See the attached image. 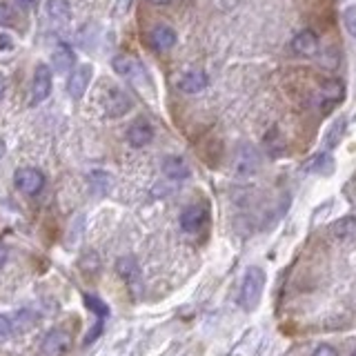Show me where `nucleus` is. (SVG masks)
<instances>
[{
    "label": "nucleus",
    "mask_w": 356,
    "mask_h": 356,
    "mask_svg": "<svg viewBox=\"0 0 356 356\" xmlns=\"http://www.w3.org/2000/svg\"><path fill=\"white\" fill-rule=\"evenodd\" d=\"M103 327H105V325H103V320H98V323H96V325L92 327V332H89V334L85 336V345H92V343L96 341V338H98V336H101V332H103Z\"/></svg>",
    "instance_id": "c85d7f7f"
},
{
    "label": "nucleus",
    "mask_w": 356,
    "mask_h": 356,
    "mask_svg": "<svg viewBox=\"0 0 356 356\" xmlns=\"http://www.w3.org/2000/svg\"><path fill=\"white\" fill-rule=\"evenodd\" d=\"M92 74H94V67L92 65H80L71 71V78L67 83V92L69 96L74 98V101H80V98L85 96L87 87H89V80H92Z\"/></svg>",
    "instance_id": "9b49d317"
},
{
    "label": "nucleus",
    "mask_w": 356,
    "mask_h": 356,
    "mask_svg": "<svg viewBox=\"0 0 356 356\" xmlns=\"http://www.w3.org/2000/svg\"><path fill=\"white\" fill-rule=\"evenodd\" d=\"M0 25H18V9L9 3H0Z\"/></svg>",
    "instance_id": "b1692460"
},
{
    "label": "nucleus",
    "mask_w": 356,
    "mask_h": 356,
    "mask_svg": "<svg viewBox=\"0 0 356 356\" xmlns=\"http://www.w3.org/2000/svg\"><path fill=\"white\" fill-rule=\"evenodd\" d=\"M350 356H356V350H354V352H352V354H350Z\"/></svg>",
    "instance_id": "c9c22d12"
},
{
    "label": "nucleus",
    "mask_w": 356,
    "mask_h": 356,
    "mask_svg": "<svg viewBox=\"0 0 356 356\" xmlns=\"http://www.w3.org/2000/svg\"><path fill=\"white\" fill-rule=\"evenodd\" d=\"M16 5L18 7H25V9H31L38 5V0H16Z\"/></svg>",
    "instance_id": "7c9ffc66"
},
{
    "label": "nucleus",
    "mask_w": 356,
    "mask_h": 356,
    "mask_svg": "<svg viewBox=\"0 0 356 356\" xmlns=\"http://www.w3.org/2000/svg\"><path fill=\"white\" fill-rule=\"evenodd\" d=\"M12 320H14V327L18 329V332H25V329H29L36 323V314L29 309H21V312H16V316Z\"/></svg>",
    "instance_id": "5701e85b"
},
{
    "label": "nucleus",
    "mask_w": 356,
    "mask_h": 356,
    "mask_svg": "<svg viewBox=\"0 0 356 356\" xmlns=\"http://www.w3.org/2000/svg\"><path fill=\"white\" fill-rule=\"evenodd\" d=\"M320 98H323V110H329L345 98V85L338 78H327L320 85Z\"/></svg>",
    "instance_id": "2eb2a0df"
},
{
    "label": "nucleus",
    "mask_w": 356,
    "mask_h": 356,
    "mask_svg": "<svg viewBox=\"0 0 356 356\" xmlns=\"http://www.w3.org/2000/svg\"><path fill=\"white\" fill-rule=\"evenodd\" d=\"M209 214H207V207L205 205H187V207L181 212V218H178V222H181V229L187 231V234H196L205 222H207Z\"/></svg>",
    "instance_id": "39448f33"
},
{
    "label": "nucleus",
    "mask_w": 356,
    "mask_h": 356,
    "mask_svg": "<svg viewBox=\"0 0 356 356\" xmlns=\"http://www.w3.org/2000/svg\"><path fill=\"white\" fill-rule=\"evenodd\" d=\"M14 332H16V327H14L12 316L0 314V341H7V338L12 336Z\"/></svg>",
    "instance_id": "bb28decb"
},
{
    "label": "nucleus",
    "mask_w": 356,
    "mask_h": 356,
    "mask_svg": "<svg viewBox=\"0 0 356 356\" xmlns=\"http://www.w3.org/2000/svg\"><path fill=\"white\" fill-rule=\"evenodd\" d=\"M312 356H341L338 354V350L334 345H329V343H320L314 352H312Z\"/></svg>",
    "instance_id": "cd10ccee"
},
{
    "label": "nucleus",
    "mask_w": 356,
    "mask_h": 356,
    "mask_svg": "<svg viewBox=\"0 0 356 356\" xmlns=\"http://www.w3.org/2000/svg\"><path fill=\"white\" fill-rule=\"evenodd\" d=\"M334 158L329 151H320V154H314L305 165H303V172H307V174H318V176H329L334 172Z\"/></svg>",
    "instance_id": "dca6fc26"
},
{
    "label": "nucleus",
    "mask_w": 356,
    "mask_h": 356,
    "mask_svg": "<svg viewBox=\"0 0 356 356\" xmlns=\"http://www.w3.org/2000/svg\"><path fill=\"white\" fill-rule=\"evenodd\" d=\"M345 127H347V120L343 118H336L332 125H329V129L325 131V138H323V147L329 151V149H334V147H338V142L343 140V136H345Z\"/></svg>",
    "instance_id": "aec40b11"
},
{
    "label": "nucleus",
    "mask_w": 356,
    "mask_h": 356,
    "mask_svg": "<svg viewBox=\"0 0 356 356\" xmlns=\"http://www.w3.org/2000/svg\"><path fill=\"white\" fill-rule=\"evenodd\" d=\"M5 151H7V147H5V142H3V140H0V158H3V156H5Z\"/></svg>",
    "instance_id": "f704fd0d"
},
{
    "label": "nucleus",
    "mask_w": 356,
    "mask_h": 356,
    "mask_svg": "<svg viewBox=\"0 0 356 356\" xmlns=\"http://www.w3.org/2000/svg\"><path fill=\"white\" fill-rule=\"evenodd\" d=\"M151 140H154V127H151V123L147 118H136L129 125L127 142L131 147L142 149V147H147Z\"/></svg>",
    "instance_id": "1a4fd4ad"
},
{
    "label": "nucleus",
    "mask_w": 356,
    "mask_h": 356,
    "mask_svg": "<svg viewBox=\"0 0 356 356\" xmlns=\"http://www.w3.org/2000/svg\"><path fill=\"white\" fill-rule=\"evenodd\" d=\"M147 3H151V5H158V7H163V5H169V3H172V0H147Z\"/></svg>",
    "instance_id": "72a5a7b5"
},
{
    "label": "nucleus",
    "mask_w": 356,
    "mask_h": 356,
    "mask_svg": "<svg viewBox=\"0 0 356 356\" xmlns=\"http://www.w3.org/2000/svg\"><path fill=\"white\" fill-rule=\"evenodd\" d=\"M112 67L118 76L127 78L129 83H140V80H145V69H142L140 62L134 58V56H127V53H118L114 60H112Z\"/></svg>",
    "instance_id": "20e7f679"
},
{
    "label": "nucleus",
    "mask_w": 356,
    "mask_h": 356,
    "mask_svg": "<svg viewBox=\"0 0 356 356\" xmlns=\"http://www.w3.org/2000/svg\"><path fill=\"white\" fill-rule=\"evenodd\" d=\"M40 350L44 356H67L71 350V334L62 327L49 329L42 338Z\"/></svg>",
    "instance_id": "7ed1b4c3"
},
{
    "label": "nucleus",
    "mask_w": 356,
    "mask_h": 356,
    "mask_svg": "<svg viewBox=\"0 0 356 356\" xmlns=\"http://www.w3.org/2000/svg\"><path fill=\"white\" fill-rule=\"evenodd\" d=\"M116 274H118L127 285L140 283V267L134 256H120L118 261H116Z\"/></svg>",
    "instance_id": "f3484780"
},
{
    "label": "nucleus",
    "mask_w": 356,
    "mask_h": 356,
    "mask_svg": "<svg viewBox=\"0 0 356 356\" xmlns=\"http://www.w3.org/2000/svg\"><path fill=\"white\" fill-rule=\"evenodd\" d=\"M16 187L27 196H38L44 190V174L36 167H21L14 174Z\"/></svg>",
    "instance_id": "f03ea898"
},
{
    "label": "nucleus",
    "mask_w": 356,
    "mask_h": 356,
    "mask_svg": "<svg viewBox=\"0 0 356 356\" xmlns=\"http://www.w3.org/2000/svg\"><path fill=\"white\" fill-rule=\"evenodd\" d=\"M265 279L267 274L263 272V267L258 265H249L245 274H243V281H240V292H238V305L240 309L245 312H254L258 307L263 296V290H265Z\"/></svg>",
    "instance_id": "f257e3e1"
},
{
    "label": "nucleus",
    "mask_w": 356,
    "mask_h": 356,
    "mask_svg": "<svg viewBox=\"0 0 356 356\" xmlns=\"http://www.w3.org/2000/svg\"><path fill=\"white\" fill-rule=\"evenodd\" d=\"M258 165H261V158H258L254 147L243 145L238 149V154L234 158V172L238 176H252V174H256Z\"/></svg>",
    "instance_id": "f8f14e48"
},
{
    "label": "nucleus",
    "mask_w": 356,
    "mask_h": 356,
    "mask_svg": "<svg viewBox=\"0 0 356 356\" xmlns=\"http://www.w3.org/2000/svg\"><path fill=\"white\" fill-rule=\"evenodd\" d=\"M74 51L67 44H58L56 49H53V69L58 71V74H69L71 67H74Z\"/></svg>",
    "instance_id": "6ab92c4d"
},
{
    "label": "nucleus",
    "mask_w": 356,
    "mask_h": 356,
    "mask_svg": "<svg viewBox=\"0 0 356 356\" xmlns=\"http://www.w3.org/2000/svg\"><path fill=\"white\" fill-rule=\"evenodd\" d=\"M5 89H7V83H5V78L0 76V101H3V96H5Z\"/></svg>",
    "instance_id": "473e14b6"
},
{
    "label": "nucleus",
    "mask_w": 356,
    "mask_h": 356,
    "mask_svg": "<svg viewBox=\"0 0 356 356\" xmlns=\"http://www.w3.org/2000/svg\"><path fill=\"white\" fill-rule=\"evenodd\" d=\"M44 12H47L53 23H67L71 18V5L69 0H47Z\"/></svg>",
    "instance_id": "412c9836"
},
{
    "label": "nucleus",
    "mask_w": 356,
    "mask_h": 356,
    "mask_svg": "<svg viewBox=\"0 0 356 356\" xmlns=\"http://www.w3.org/2000/svg\"><path fill=\"white\" fill-rule=\"evenodd\" d=\"M103 105H105V112H107V116H112V118H120V116H125L129 110H131V98L123 92V89H118V87H112L110 92L105 94V101H103Z\"/></svg>",
    "instance_id": "0eeeda50"
},
{
    "label": "nucleus",
    "mask_w": 356,
    "mask_h": 356,
    "mask_svg": "<svg viewBox=\"0 0 356 356\" xmlns=\"http://www.w3.org/2000/svg\"><path fill=\"white\" fill-rule=\"evenodd\" d=\"M332 236L341 243H350V240H356V216H343L336 222H332Z\"/></svg>",
    "instance_id": "a211bd4d"
},
{
    "label": "nucleus",
    "mask_w": 356,
    "mask_h": 356,
    "mask_svg": "<svg viewBox=\"0 0 356 356\" xmlns=\"http://www.w3.org/2000/svg\"><path fill=\"white\" fill-rule=\"evenodd\" d=\"M9 49H14V40H12V36L0 34V51H9Z\"/></svg>",
    "instance_id": "c756f323"
},
{
    "label": "nucleus",
    "mask_w": 356,
    "mask_h": 356,
    "mask_svg": "<svg viewBox=\"0 0 356 356\" xmlns=\"http://www.w3.org/2000/svg\"><path fill=\"white\" fill-rule=\"evenodd\" d=\"M178 34L174 31V27L169 25H156L154 29L149 31V44L156 51H169L176 44Z\"/></svg>",
    "instance_id": "ddd939ff"
},
{
    "label": "nucleus",
    "mask_w": 356,
    "mask_h": 356,
    "mask_svg": "<svg viewBox=\"0 0 356 356\" xmlns=\"http://www.w3.org/2000/svg\"><path fill=\"white\" fill-rule=\"evenodd\" d=\"M207 85H209V78L205 71H185V74L176 78V89L187 96L201 94L203 89H207Z\"/></svg>",
    "instance_id": "6e6552de"
},
{
    "label": "nucleus",
    "mask_w": 356,
    "mask_h": 356,
    "mask_svg": "<svg viewBox=\"0 0 356 356\" xmlns=\"http://www.w3.org/2000/svg\"><path fill=\"white\" fill-rule=\"evenodd\" d=\"M292 51L296 53V56H303V58H307V56H314V53L318 51V36L314 29H301L294 34V38H292Z\"/></svg>",
    "instance_id": "9d476101"
},
{
    "label": "nucleus",
    "mask_w": 356,
    "mask_h": 356,
    "mask_svg": "<svg viewBox=\"0 0 356 356\" xmlns=\"http://www.w3.org/2000/svg\"><path fill=\"white\" fill-rule=\"evenodd\" d=\"M160 169H163V174L169 178V181H185V178H190V174H192L187 160L176 154L165 156L163 163H160Z\"/></svg>",
    "instance_id": "4468645a"
},
{
    "label": "nucleus",
    "mask_w": 356,
    "mask_h": 356,
    "mask_svg": "<svg viewBox=\"0 0 356 356\" xmlns=\"http://www.w3.org/2000/svg\"><path fill=\"white\" fill-rule=\"evenodd\" d=\"M7 256H9L7 247H5V245H0V270H3V267H5V263H7Z\"/></svg>",
    "instance_id": "2f4dec72"
},
{
    "label": "nucleus",
    "mask_w": 356,
    "mask_h": 356,
    "mask_svg": "<svg viewBox=\"0 0 356 356\" xmlns=\"http://www.w3.org/2000/svg\"><path fill=\"white\" fill-rule=\"evenodd\" d=\"M343 23H345V29L350 31V36L356 38V7H345Z\"/></svg>",
    "instance_id": "a878e982"
},
{
    "label": "nucleus",
    "mask_w": 356,
    "mask_h": 356,
    "mask_svg": "<svg viewBox=\"0 0 356 356\" xmlns=\"http://www.w3.org/2000/svg\"><path fill=\"white\" fill-rule=\"evenodd\" d=\"M83 301H85L87 309L92 312V314H96L98 320H105L107 316H110V307H107V303L98 298L96 294H85Z\"/></svg>",
    "instance_id": "4be33fe9"
},
{
    "label": "nucleus",
    "mask_w": 356,
    "mask_h": 356,
    "mask_svg": "<svg viewBox=\"0 0 356 356\" xmlns=\"http://www.w3.org/2000/svg\"><path fill=\"white\" fill-rule=\"evenodd\" d=\"M89 183H92L94 190H98L101 194H105L107 190H110V176H107L105 172H94L92 176H89Z\"/></svg>",
    "instance_id": "393cba45"
},
{
    "label": "nucleus",
    "mask_w": 356,
    "mask_h": 356,
    "mask_svg": "<svg viewBox=\"0 0 356 356\" xmlns=\"http://www.w3.org/2000/svg\"><path fill=\"white\" fill-rule=\"evenodd\" d=\"M51 94V71L47 65H38L34 71L31 80V105H40L42 101H47V96Z\"/></svg>",
    "instance_id": "423d86ee"
}]
</instances>
